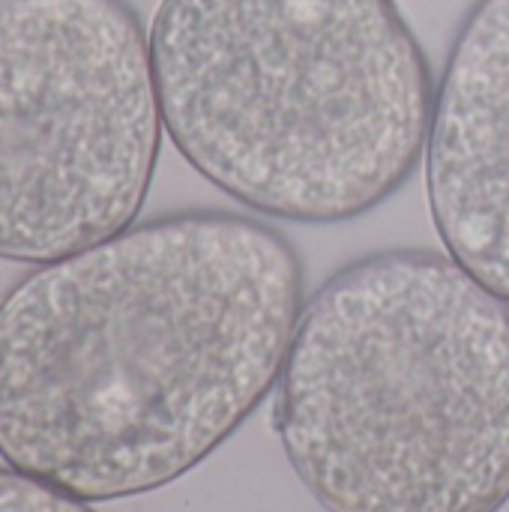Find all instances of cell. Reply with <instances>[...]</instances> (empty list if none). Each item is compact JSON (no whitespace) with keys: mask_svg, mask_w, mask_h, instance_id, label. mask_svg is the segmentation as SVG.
I'll return each instance as SVG.
<instances>
[{"mask_svg":"<svg viewBox=\"0 0 509 512\" xmlns=\"http://www.w3.org/2000/svg\"><path fill=\"white\" fill-rule=\"evenodd\" d=\"M303 261L273 225L180 210L39 264L0 300V459L87 504L159 492L276 390Z\"/></svg>","mask_w":509,"mask_h":512,"instance_id":"cell-1","label":"cell"},{"mask_svg":"<svg viewBox=\"0 0 509 512\" xmlns=\"http://www.w3.org/2000/svg\"><path fill=\"white\" fill-rule=\"evenodd\" d=\"M147 33L174 150L261 216L354 222L426 156L435 81L396 0H159Z\"/></svg>","mask_w":509,"mask_h":512,"instance_id":"cell-3","label":"cell"},{"mask_svg":"<svg viewBox=\"0 0 509 512\" xmlns=\"http://www.w3.org/2000/svg\"><path fill=\"white\" fill-rule=\"evenodd\" d=\"M0 512H96L87 501L0 465Z\"/></svg>","mask_w":509,"mask_h":512,"instance_id":"cell-6","label":"cell"},{"mask_svg":"<svg viewBox=\"0 0 509 512\" xmlns=\"http://www.w3.org/2000/svg\"><path fill=\"white\" fill-rule=\"evenodd\" d=\"M162 129L129 0H0V261L39 267L132 228Z\"/></svg>","mask_w":509,"mask_h":512,"instance_id":"cell-4","label":"cell"},{"mask_svg":"<svg viewBox=\"0 0 509 512\" xmlns=\"http://www.w3.org/2000/svg\"><path fill=\"white\" fill-rule=\"evenodd\" d=\"M423 159L447 255L509 300V0H477L465 15Z\"/></svg>","mask_w":509,"mask_h":512,"instance_id":"cell-5","label":"cell"},{"mask_svg":"<svg viewBox=\"0 0 509 512\" xmlns=\"http://www.w3.org/2000/svg\"><path fill=\"white\" fill-rule=\"evenodd\" d=\"M273 429L327 512L509 504V300L435 249H384L306 303Z\"/></svg>","mask_w":509,"mask_h":512,"instance_id":"cell-2","label":"cell"}]
</instances>
